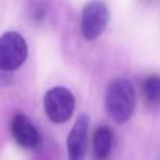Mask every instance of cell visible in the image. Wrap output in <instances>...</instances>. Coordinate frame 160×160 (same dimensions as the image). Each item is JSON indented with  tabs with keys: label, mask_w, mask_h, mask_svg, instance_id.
<instances>
[{
	"label": "cell",
	"mask_w": 160,
	"mask_h": 160,
	"mask_svg": "<svg viewBox=\"0 0 160 160\" xmlns=\"http://www.w3.org/2000/svg\"><path fill=\"white\" fill-rule=\"evenodd\" d=\"M136 104L135 87L128 79H115L105 93V108L111 118L124 124L132 117Z\"/></svg>",
	"instance_id": "obj_1"
},
{
	"label": "cell",
	"mask_w": 160,
	"mask_h": 160,
	"mask_svg": "<svg viewBox=\"0 0 160 160\" xmlns=\"http://www.w3.org/2000/svg\"><path fill=\"white\" fill-rule=\"evenodd\" d=\"M28 48L25 39L18 32H6L0 37V69L16 70L25 62Z\"/></svg>",
	"instance_id": "obj_2"
},
{
	"label": "cell",
	"mask_w": 160,
	"mask_h": 160,
	"mask_svg": "<svg viewBox=\"0 0 160 160\" xmlns=\"http://www.w3.org/2000/svg\"><path fill=\"white\" fill-rule=\"evenodd\" d=\"M44 107L51 121L62 124L72 117L75 110V97L66 87H53L45 94Z\"/></svg>",
	"instance_id": "obj_3"
},
{
	"label": "cell",
	"mask_w": 160,
	"mask_h": 160,
	"mask_svg": "<svg viewBox=\"0 0 160 160\" xmlns=\"http://www.w3.org/2000/svg\"><path fill=\"white\" fill-rule=\"evenodd\" d=\"M110 20V11L105 3L90 2L82 11V34L86 39L93 41L105 30Z\"/></svg>",
	"instance_id": "obj_4"
},
{
	"label": "cell",
	"mask_w": 160,
	"mask_h": 160,
	"mask_svg": "<svg viewBox=\"0 0 160 160\" xmlns=\"http://www.w3.org/2000/svg\"><path fill=\"white\" fill-rule=\"evenodd\" d=\"M90 119L87 115H80L68 136V158L69 160H84L87 153V136Z\"/></svg>",
	"instance_id": "obj_5"
},
{
	"label": "cell",
	"mask_w": 160,
	"mask_h": 160,
	"mask_svg": "<svg viewBox=\"0 0 160 160\" xmlns=\"http://www.w3.org/2000/svg\"><path fill=\"white\" fill-rule=\"evenodd\" d=\"M11 132H13V136L17 141V143L22 148H27V149L38 146L39 141H41L39 132L35 128V125L22 114H18L13 118Z\"/></svg>",
	"instance_id": "obj_6"
},
{
	"label": "cell",
	"mask_w": 160,
	"mask_h": 160,
	"mask_svg": "<svg viewBox=\"0 0 160 160\" xmlns=\"http://www.w3.org/2000/svg\"><path fill=\"white\" fill-rule=\"evenodd\" d=\"M114 133L110 127L101 125L96 129L93 136V153L97 160H105L112 148Z\"/></svg>",
	"instance_id": "obj_7"
},
{
	"label": "cell",
	"mask_w": 160,
	"mask_h": 160,
	"mask_svg": "<svg viewBox=\"0 0 160 160\" xmlns=\"http://www.w3.org/2000/svg\"><path fill=\"white\" fill-rule=\"evenodd\" d=\"M142 91L150 107L160 105V76H149L142 84Z\"/></svg>",
	"instance_id": "obj_8"
}]
</instances>
